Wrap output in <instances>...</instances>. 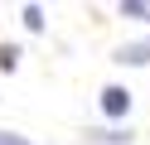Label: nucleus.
Wrapping results in <instances>:
<instances>
[{"label":"nucleus","mask_w":150,"mask_h":145,"mask_svg":"<svg viewBox=\"0 0 150 145\" xmlns=\"http://www.w3.org/2000/svg\"><path fill=\"white\" fill-rule=\"evenodd\" d=\"M82 140L87 145H131L136 135H131V126H87Z\"/></svg>","instance_id":"3"},{"label":"nucleus","mask_w":150,"mask_h":145,"mask_svg":"<svg viewBox=\"0 0 150 145\" xmlns=\"http://www.w3.org/2000/svg\"><path fill=\"white\" fill-rule=\"evenodd\" d=\"M102 116H107V121H126L131 116V87H121V82L102 87Z\"/></svg>","instance_id":"1"},{"label":"nucleus","mask_w":150,"mask_h":145,"mask_svg":"<svg viewBox=\"0 0 150 145\" xmlns=\"http://www.w3.org/2000/svg\"><path fill=\"white\" fill-rule=\"evenodd\" d=\"M20 19H24V29H29V34H44V24H49V19H44V5H24Z\"/></svg>","instance_id":"5"},{"label":"nucleus","mask_w":150,"mask_h":145,"mask_svg":"<svg viewBox=\"0 0 150 145\" xmlns=\"http://www.w3.org/2000/svg\"><path fill=\"white\" fill-rule=\"evenodd\" d=\"M116 15L121 19H136V24H150V0H121Z\"/></svg>","instance_id":"4"},{"label":"nucleus","mask_w":150,"mask_h":145,"mask_svg":"<svg viewBox=\"0 0 150 145\" xmlns=\"http://www.w3.org/2000/svg\"><path fill=\"white\" fill-rule=\"evenodd\" d=\"M0 145H34L29 135H20V131H0Z\"/></svg>","instance_id":"7"},{"label":"nucleus","mask_w":150,"mask_h":145,"mask_svg":"<svg viewBox=\"0 0 150 145\" xmlns=\"http://www.w3.org/2000/svg\"><path fill=\"white\" fill-rule=\"evenodd\" d=\"M20 48H15V44H0V73H15V68H20Z\"/></svg>","instance_id":"6"},{"label":"nucleus","mask_w":150,"mask_h":145,"mask_svg":"<svg viewBox=\"0 0 150 145\" xmlns=\"http://www.w3.org/2000/svg\"><path fill=\"white\" fill-rule=\"evenodd\" d=\"M111 63H121V68H150V34H140V39H131V44H121L116 53H111Z\"/></svg>","instance_id":"2"}]
</instances>
